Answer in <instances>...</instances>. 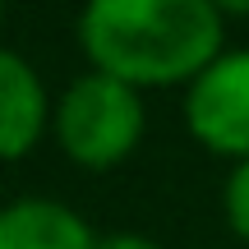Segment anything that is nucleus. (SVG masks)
I'll use <instances>...</instances> for the list:
<instances>
[{"label":"nucleus","mask_w":249,"mask_h":249,"mask_svg":"<svg viewBox=\"0 0 249 249\" xmlns=\"http://www.w3.org/2000/svg\"><path fill=\"white\" fill-rule=\"evenodd\" d=\"M79 42L92 70L124 83H194L222 55V9L213 0H88Z\"/></svg>","instance_id":"1"},{"label":"nucleus","mask_w":249,"mask_h":249,"mask_svg":"<svg viewBox=\"0 0 249 249\" xmlns=\"http://www.w3.org/2000/svg\"><path fill=\"white\" fill-rule=\"evenodd\" d=\"M55 134L79 166H116L143 134V102L134 83L92 70L65 88L55 107Z\"/></svg>","instance_id":"2"},{"label":"nucleus","mask_w":249,"mask_h":249,"mask_svg":"<svg viewBox=\"0 0 249 249\" xmlns=\"http://www.w3.org/2000/svg\"><path fill=\"white\" fill-rule=\"evenodd\" d=\"M185 120L213 152L249 157V46L222 51L185 92Z\"/></svg>","instance_id":"3"},{"label":"nucleus","mask_w":249,"mask_h":249,"mask_svg":"<svg viewBox=\"0 0 249 249\" xmlns=\"http://www.w3.org/2000/svg\"><path fill=\"white\" fill-rule=\"evenodd\" d=\"M0 249H97L88 222L55 198H14L0 208Z\"/></svg>","instance_id":"4"},{"label":"nucleus","mask_w":249,"mask_h":249,"mask_svg":"<svg viewBox=\"0 0 249 249\" xmlns=\"http://www.w3.org/2000/svg\"><path fill=\"white\" fill-rule=\"evenodd\" d=\"M46 124V88L23 55L0 46V157H18Z\"/></svg>","instance_id":"5"},{"label":"nucleus","mask_w":249,"mask_h":249,"mask_svg":"<svg viewBox=\"0 0 249 249\" xmlns=\"http://www.w3.org/2000/svg\"><path fill=\"white\" fill-rule=\"evenodd\" d=\"M222 203H226V222H231V231L240 235V240H249V157L226 176Z\"/></svg>","instance_id":"6"},{"label":"nucleus","mask_w":249,"mask_h":249,"mask_svg":"<svg viewBox=\"0 0 249 249\" xmlns=\"http://www.w3.org/2000/svg\"><path fill=\"white\" fill-rule=\"evenodd\" d=\"M97 249H157L148 240V235H139V231H111V235H102Z\"/></svg>","instance_id":"7"},{"label":"nucleus","mask_w":249,"mask_h":249,"mask_svg":"<svg viewBox=\"0 0 249 249\" xmlns=\"http://www.w3.org/2000/svg\"><path fill=\"white\" fill-rule=\"evenodd\" d=\"M217 9H235V14H249V0H213Z\"/></svg>","instance_id":"8"},{"label":"nucleus","mask_w":249,"mask_h":249,"mask_svg":"<svg viewBox=\"0 0 249 249\" xmlns=\"http://www.w3.org/2000/svg\"><path fill=\"white\" fill-rule=\"evenodd\" d=\"M0 5H5V0H0Z\"/></svg>","instance_id":"9"}]
</instances>
